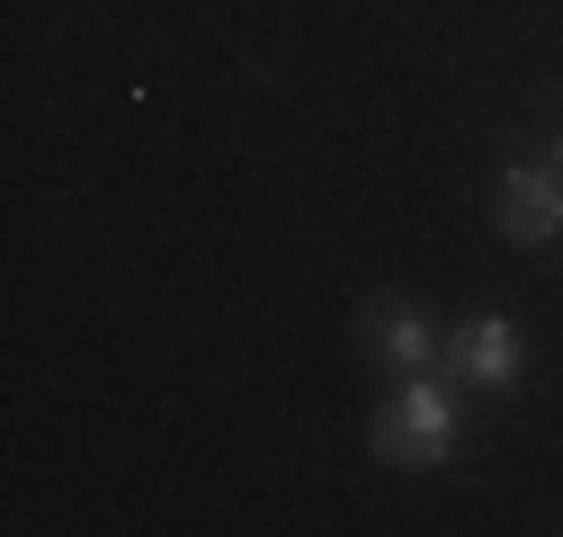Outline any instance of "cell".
Listing matches in <instances>:
<instances>
[{"label": "cell", "mask_w": 563, "mask_h": 537, "mask_svg": "<svg viewBox=\"0 0 563 537\" xmlns=\"http://www.w3.org/2000/svg\"><path fill=\"white\" fill-rule=\"evenodd\" d=\"M456 448V413H448V394L430 385V368L402 376V394L385 403V421H376V457L385 465H439Z\"/></svg>", "instance_id": "6da1fadb"}, {"label": "cell", "mask_w": 563, "mask_h": 537, "mask_svg": "<svg viewBox=\"0 0 563 537\" xmlns=\"http://www.w3.org/2000/svg\"><path fill=\"white\" fill-rule=\"evenodd\" d=\"M367 331H376V350H385L402 376H420V368L439 359V341H430V322H420V314H367Z\"/></svg>", "instance_id": "277c9868"}, {"label": "cell", "mask_w": 563, "mask_h": 537, "mask_svg": "<svg viewBox=\"0 0 563 537\" xmlns=\"http://www.w3.org/2000/svg\"><path fill=\"white\" fill-rule=\"evenodd\" d=\"M448 368H456L465 385H519V331H510L501 314H474L456 341H448Z\"/></svg>", "instance_id": "3957f363"}, {"label": "cell", "mask_w": 563, "mask_h": 537, "mask_svg": "<svg viewBox=\"0 0 563 537\" xmlns=\"http://www.w3.org/2000/svg\"><path fill=\"white\" fill-rule=\"evenodd\" d=\"M554 171H563V144H554Z\"/></svg>", "instance_id": "5b68a950"}, {"label": "cell", "mask_w": 563, "mask_h": 537, "mask_svg": "<svg viewBox=\"0 0 563 537\" xmlns=\"http://www.w3.org/2000/svg\"><path fill=\"white\" fill-rule=\"evenodd\" d=\"M501 233L519 251H537V242L563 233V171H537V162H510L501 171Z\"/></svg>", "instance_id": "7a4b0ae2"}]
</instances>
